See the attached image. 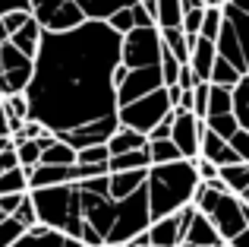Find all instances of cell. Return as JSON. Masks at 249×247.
<instances>
[{
    "mask_svg": "<svg viewBox=\"0 0 249 247\" xmlns=\"http://www.w3.org/2000/svg\"><path fill=\"white\" fill-rule=\"evenodd\" d=\"M120 41L107 22H85L73 32H44L35 54V73L25 89L29 121L54 136L82 124L114 118Z\"/></svg>",
    "mask_w": 249,
    "mask_h": 247,
    "instance_id": "obj_1",
    "label": "cell"
},
{
    "mask_svg": "<svg viewBox=\"0 0 249 247\" xmlns=\"http://www.w3.org/2000/svg\"><path fill=\"white\" fill-rule=\"evenodd\" d=\"M196 187H199V174L196 165L186 159L170 162V165H152L145 174V193H148V216L164 219L177 216L180 209L193 206Z\"/></svg>",
    "mask_w": 249,
    "mask_h": 247,
    "instance_id": "obj_2",
    "label": "cell"
},
{
    "mask_svg": "<svg viewBox=\"0 0 249 247\" xmlns=\"http://www.w3.org/2000/svg\"><path fill=\"white\" fill-rule=\"evenodd\" d=\"M32 206H35L38 225L60 231L67 238H79L85 219H82V203L76 184H60V187H44V190H29Z\"/></svg>",
    "mask_w": 249,
    "mask_h": 247,
    "instance_id": "obj_3",
    "label": "cell"
},
{
    "mask_svg": "<svg viewBox=\"0 0 249 247\" xmlns=\"http://www.w3.org/2000/svg\"><path fill=\"white\" fill-rule=\"evenodd\" d=\"M152 216H148V193L145 187L126 200H114V222L107 228L104 244H129L136 235H145Z\"/></svg>",
    "mask_w": 249,
    "mask_h": 247,
    "instance_id": "obj_4",
    "label": "cell"
},
{
    "mask_svg": "<svg viewBox=\"0 0 249 247\" xmlns=\"http://www.w3.org/2000/svg\"><path fill=\"white\" fill-rule=\"evenodd\" d=\"M170 114V102H167V92L158 89V92L145 95L139 102H129V105L117 108V124L126 130H136V133L148 136V130H155L161 121Z\"/></svg>",
    "mask_w": 249,
    "mask_h": 247,
    "instance_id": "obj_5",
    "label": "cell"
},
{
    "mask_svg": "<svg viewBox=\"0 0 249 247\" xmlns=\"http://www.w3.org/2000/svg\"><path fill=\"white\" fill-rule=\"evenodd\" d=\"M161 32L158 29H133L123 35L120 41V63L126 70H145V67H158L161 61Z\"/></svg>",
    "mask_w": 249,
    "mask_h": 247,
    "instance_id": "obj_6",
    "label": "cell"
},
{
    "mask_svg": "<svg viewBox=\"0 0 249 247\" xmlns=\"http://www.w3.org/2000/svg\"><path fill=\"white\" fill-rule=\"evenodd\" d=\"M35 73V61L25 54H19L10 41L0 44V99H10V95H25Z\"/></svg>",
    "mask_w": 249,
    "mask_h": 247,
    "instance_id": "obj_7",
    "label": "cell"
},
{
    "mask_svg": "<svg viewBox=\"0 0 249 247\" xmlns=\"http://www.w3.org/2000/svg\"><path fill=\"white\" fill-rule=\"evenodd\" d=\"M117 114L114 118H101V121H91V124H82V127L76 130H67V133H60L57 140L67 143L70 149H76V152H82V149L89 146H107V140L117 133Z\"/></svg>",
    "mask_w": 249,
    "mask_h": 247,
    "instance_id": "obj_8",
    "label": "cell"
},
{
    "mask_svg": "<svg viewBox=\"0 0 249 247\" xmlns=\"http://www.w3.org/2000/svg\"><path fill=\"white\" fill-rule=\"evenodd\" d=\"M158 89H164V82H161V70H158V67L129 70L126 80L117 86V108L129 105V102H139V99H145V95L158 92Z\"/></svg>",
    "mask_w": 249,
    "mask_h": 247,
    "instance_id": "obj_9",
    "label": "cell"
},
{
    "mask_svg": "<svg viewBox=\"0 0 249 247\" xmlns=\"http://www.w3.org/2000/svg\"><path fill=\"white\" fill-rule=\"evenodd\" d=\"M193 216H196V206H186V209H180L177 216L155 219V222L148 225V241H152V247H180L183 235H186V225L193 222Z\"/></svg>",
    "mask_w": 249,
    "mask_h": 247,
    "instance_id": "obj_10",
    "label": "cell"
},
{
    "mask_svg": "<svg viewBox=\"0 0 249 247\" xmlns=\"http://www.w3.org/2000/svg\"><path fill=\"white\" fill-rule=\"evenodd\" d=\"M199 140H202V121L196 114H174V127H170V143L180 149L186 162L199 159Z\"/></svg>",
    "mask_w": 249,
    "mask_h": 247,
    "instance_id": "obj_11",
    "label": "cell"
},
{
    "mask_svg": "<svg viewBox=\"0 0 249 247\" xmlns=\"http://www.w3.org/2000/svg\"><path fill=\"white\" fill-rule=\"evenodd\" d=\"M186 44H189V67H193L196 80L208 82L212 67H214V57H218L214 41H208V38H202V35H186Z\"/></svg>",
    "mask_w": 249,
    "mask_h": 247,
    "instance_id": "obj_12",
    "label": "cell"
},
{
    "mask_svg": "<svg viewBox=\"0 0 249 247\" xmlns=\"http://www.w3.org/2000/svg\"><path fill=\"white\" fill-rule=\"evenodd\" d=\"M199 159L212 162V165L218 168H227V165H237V152H233L231 146H227V140H221L218 133H212V130L202 124V140H199Z\"/></svg>",
    "mask_w": 249,
    "mask_h": 247,
    "instance_id": "obj_13",
    "label": "cell"
},
{
    "mask_svg": "<svg viewBox=\"0 0 249 247\" xmlns=\"http://www.w3.org/2000/svg\"><path fill=\"white\" fill-rule=\"evenodd\" d=\"M180 247H224V241H221V235L214 231V225L208 222L202 212H196L193 222L186 225V235H183Z\"/></svg>",
    "mask_w": 249,
    "mask_h": 247,
    "instance_id": "obj_14",
    "label": "cell"
},
{
    "mask_svg": "<svg viewBox=\"0 0 249 247\" xmlns=\"http://www.w3.org/2000/svg\"><path fill=\"white\" fill-rule=\"evenodd\" d=\"M214 48H218V57H224L227 63H231L237 73H249L246 70V57H243V51H240V41H237V35H233V25L224 19V25H221V35H218V41H214Z\"/></svg>",
    "mask_w": 249,
    "mask_h": 247,
    "instance_id": "obj_15",
    "label": "cell"
},
{
    "mask_svg": "<svg viewBox=\"0 0 249 247\" xmlns=\"http://www.w3.org/2000/svg\"><path fill=\"white\" fill-rule=\"evenodd\" d=\"M133 3H139V0H76V6L82 10L89 22H107L114 13L129 10Z\"/></svg>",
    "mask_w": 249,
    "mask_h": 247,
    "instance_id": "obj_16",
    "label": "cell"
},
{
    "mask_svg": "<svg viewBox=\"0 0 249 247\" xmlns=\"http://www.w3.org/2000/svg\"><path fill=\"white\" fill-rule=\"evenodd\" d=\"M145 174L148 171H120V174H107V197L110 200H126L136 190L145 187Z\"/></svg>",
    "mask_w": 249,
    "mask_h": 247,
    "instance_id": "obj_17",
    "label": "cell"
},
{
    "mask_svg": "<svg viewBox=\"0 0 249 247\" xmlns=\"http://www.w3.org/2000/svg\"><path fill=\"white\" fill-rule=\"evenodd\" d=\"M25 178H29V190L73 184V181H70V168H54V165H38V168H32V171H25Z\"/></svg>",
    "mask_w": 249,
    "mask_h": 247,
    "instance_id": "obj_18",
    "label": "cell"
},
{
    "mask_svg": "<svg viewBox=\"0 0 249 247\" xmlns=\"http://www.w3.org/2000/svg\"><path fill=\"white\" fill-rule=\"evenodd\" d=\"M85 22H89V19L82 16V10L76 6V0H67V3L48 19L44 32H73V29H79V25H85Z\"/></svg>",
    "mask_w": 249,
    "mask_h": 247,
    "instance_id": "obj_19",
    "label": "cell"
},
{
    "mask_svg": "<svg viewBox=\"0 0 249 247\" xmlns=\"http://www.w3.org/2000/svg\"><path fill=\"white\" fill-rule=\"evenodd\" d=\"M41 35H44V29L35 22V19H29V22H25L19 32H13V35H10V44L19 51V54H25V57H32V61H35L38 44H41Z\"/></svg>",
    "mask_w": 249,
    "mask_h": 247,
    "instance_id": "obj_20",
    "label": "cell"
},
{
    "mask_svg": "<svg viewBox=\"0 0 249 247\" xmlns=\"http://www.w3.org/2000/svg\"><path fill=\"white\" fill-rule=\"evenodd\" d=\"M152 159H148V146L136 149V152H123V155H110L107 159V174H120V171H148Z\"/></svg>",
    "mask_w": 249,
    "mask_h": 247,
    "instance_id": "obj_21",
    "label": "cell"
},
{
    "mask_svg": "<svg viewBox=\"0 0 249 247\" xmlns=\"http://www.w3.org/2000/svg\"><path fill=\"white\" fill-rule=\"evenodd\" d=\"M63 238L67 235L48 228V225H35V228H25V235L13 247H63Z\"/></svg>",
    "mask_w": 249,
    "mask_h": 247,
    "instance_id": "obj_22",
    "label": "cell"
},
{
    "mask_svg": "<svg viewBox=\"0 0 249 247\" xmlns=\"http://www.w3.org/2000/svg\"><path fill=\"white\" fill-rule=\"evenodd\" d=\"M218 181L227 187V193L240 197L243 190H249V165H246V162H237V165L218 168Z\"/></svg>",
    "mask_w": 249,
    "mask_h": 247,
    "instance_id": "obj_23",
    "label": "cell"
},
{
    "mask_svg": "<svg viewBox=\"0 0 249 247\" xmlns=\"http://www.w3.org/2000/svg\"><path fill=\"white\" fill-rule=\"evenodd\" d=\"M148 140L136 130H126V127H117V133L107 140V152L110 155H123V152H136V149H145Z\"/></svg>",
    "mask_w": 249,
    "mask_h": 247,
    "instance_id": "obj_24",
    "label": "cell"
},
{
    "mask_svg": "<svg viewBox=\"0 0 249 247\" xmlns=\"http://www.w3.org/2000/svg\"><path fill=\"white\" fill-rule=\"evenodd\" d=\"M224 19L233 25V35H237V41H240V51H243L246 70H249V16H243L233 3H224Z\"/></svg>",
    "mask_w": 249,
    "mask_h": 247,
    "instance_id": "obj_25",
    "label": "cell"
},
{
    "mask_svg": "<svg viewBox=\"0 0 249 247\" xmlns=\"http://www.w3.org/2000/svg\"><path fill=\"white\" fill-rule=\"evenodd\" d=\"M41 165H54V168H73V165H76V149H70L67 143H60V140L54 136V143L41 149Z\"/></svg>",
    "mask_w": 249,
    "mask_h": 247,
    "instance_id": "obj_26",
    "label": "cell"
},
{
    "mask_svg": "<svg viewBox=\"0 0 249 247\" xmlns=\"http://www.w3.org/2000/svg\"><path fill=\"white\" fill-rule=\"evenodd\" d=\"M183 22V10H180V0H155V25L161 32L164 29H180Z\"/></svg>",
    "mask_w": 249,
    "mask_h": 247,
    "instance_id": "obj_27",
    "label": "cell"
},
{
    "mask_svg": "<svg viewBox=\"0 0 249 247\" xmlns=\"http://www.w3.org/2000/svg\"><path fill=\"white\" fill-rule=\"evenodd\" d=\"M233 118H237L240 130L249 133V73L233 86Z\"/></svg>",
    "mask_w": 249,
    "mask_h": 247,
    "instance_id": "obj_28",
    "label": "cell"
},
{
    "mask_svg": "<svg viewBox=\"0 0 249 247\" xmlns=\"http://www.w3.org/2000/svg\"><path fill=\"white\" fill-rule=\"evenodd\" d=\"M231 111H233V89H221V86L208 89V114L205 118H218V114H231Z\"/></svg>",
    "mask_w": 249,
    "mask_h": 247,
    "instance_id": "obj_29",
    "label": "cell"
},
{
    "mask_svg": "<svg viewBox=\"0 0 249 247\" xmlns=\"http://www.w3.org/2000/svg\"><path fill=\"white\" fill-rule=\"evenodd\" d=\"M240 80H243V73H237V70H233L231 63L224 61V57H214L212 76H208V82H212V86H221V89H233V86H237Z\"/></svg>",
    "mask_w": 249,
    "mask_h": 247,
    "instance_id": "obj_30",
    "label": "cell"
},
{
    "mask_svg": "<svg viewBox=\"0 0 249 247\" xmlns=\"http://www.w3.org/2000/svg\"><path fill=\"white\" fill-rule=\"evenodd\" d=\"M161 41H164V48L177 57V63H189V44H186V35H183L180 29H164L161 32Z\"/></svg>",
    "mask_w": 249,
    "mask_h": 247,
    "instance_id": "obj_31",
    "label": "cell"
},
{
    "mask_svg": "<svg viewBox=\"0 0 249 247\" xmlns=\"http://www.w3.org/2000/svg\"><path fill=\"white\" fill-rule=\"evenodd\" d=\"M13 149H16V162H19L22 171H32V168L41 165V143H38V140H22L19 146H13Z\"/></svg>",
    "mask_w": 249,
    "mask_h": 247,
    "instance_id": "obj_32",
    "label": "cell"
},
{
    "mask_svg": "<svg viewBox=\"0 0 249 247\" xmlns=\"http://www.w3.org/2000/svg\"><path fill=\"white\" fill-rule=\"evenodd\" d=\"M19 193H29V178L22 168L0 174V197H19Z\"/></svg>",
    "mask_w": 249,
    "mask_h": 247,
    "instance_id": "obj_33",
    "label": "cell"
},
{
    "mask_svg": "<svg viewBox=\"0 0 249 247\" xmlns=\"http://www.w3.org/2000/svg\"><path fill=\"white\" fill-rule=\"evenodd\" d=\"M221 25H224V6H205V16H202V29L199 35L208 41H218Z\"/></svg>",
    "mask_w": 249,
    "mask_h": 247,
    "instance_id": "obj_34",
    "label": "cell"
},
{
    "mask_svg": "<svg viewBox=\"0 0 249 247\" xmlns=\"http://www.w3.org/2000/svg\"><path fill=\"white\" fill-rule=\"evenodd\" d=\"M148 159H152V165H170V162H180L183 155L170 140H158V143H148Z\"/></svg>",
    "mask_w": 249,
    "mask_h": 247,
    "instance_id": "obj_35",
    "label": "cell"
},
{
    "mask_svg": "<svg viewBox=\"0 0 249 247\" xmlns=\"http://www.w3.org/2000/svg\"><path fill=\"white\" fill-rule=\"evenodd\" d=\"M63 3H67V0H29V13H32V19H35V22L44 29V25H48V19L54 16Z\"/></svg>",
    "mask_w": 249,
    "mask_h": 247,
    "instance_id": "obj_36",
    "label": "cell"
},
{
    "mask_svg": "<svg viewBox=\"0 0 249 247\" xmlns=\"http://www.w3.org/2000/svg\"><path fill=\"white\" fill-rule=\"evenodd\" d=\"M202 124H205L212 133H218L221 140H231V136L240 130V124H237V118H233V111H231V114H218V118H205Z\"/></svg>",
    "mask_w": 249,
    "mask_h": 247,
    "instance_id": "obj_37",
    "label": "cell"
},
{
    "mask_svg": "<svg viewBox=\"0 0 249 247\" xmlns=\"http://www.w3.org/2000/svg\"><path fill=\"white\" fill-rule=\"evenodd\" d=\"M180 67L183 63H177V57L170 54L167 48H161V61H158V70H161V82L167 86H177V76H180Z\"/></svg>",
    "mask_w": 249,
    "mask_h": 247,
    "instance_id": "obj_38",
    "label": "cell"
},
{
    "mask_svg": "<svg viewBox=\"0 0 249 247\" xmlns=\"http://www.w3.org/2000/svg\"><path fill=\"white\" fill-rule=\"evenodd\" d=\"M107 159H110L107 146H89L76 152V165H107Z\"/></svg>",
    "mask_w": 249,
    "mask_h": 247,
    "instance_id": "obj_39",
    "label": "cell"
},
{
    "mask_svg": "<svg viewBox=\"0 0 249 247\" xmlns=\"http://www.w3.org/2000/svg\"><path fill=\"white\" fill-rule=\"evenodd\" d=\"M22 235H25V225L22 222H16V219L0 222V247H13Z\"/></svg>",
    "mask_w": 249,
    "mask_h": 247,
    "instance_id": "obj_40",
    "label": "cell"
},
{
    "mask_svg": "<svg viewBox=\"0 0 249 247\" xmlns=\"http://www.w3.org/2000/svg\"><path fill=\"white\" fill-rule=\"evenodd\" d=\"M208 82H199V86L193 89V114L199 121H205V114H208Z\"/></svg>",
    "mask_w": 249,
    "mask_h": 247,
    "instance_id": "obj_41",
    "label": "cell"
},
{
    "mask_svg": "<svg viewBox=\"0 0 249 247\" xmlns=\"http://www.w3.org/2000/svg\"><path fill=\"white\" fill-rule=\"evenodd\" d=\"M13 219H16V222H22L25 228H35V225H38V216H35V206H32V197H29V193L22 197V203H19V209H16V216H13Z\"/></svg>",
    "mask_w": 249,
    "mask_h": 247,
    "instance_id": "obj_42",
    "label": "cell"
},
{
    "mask_svg": "<svg viewBox=\"0 0 249 247\" xmlns=\"http://www.w3.org/2000/svg\"><path fill=\"white\" fill-rule=\"evenodd\" d=\"M227 146L237 152L240 162H246V165H249V133H246V130H237V133L227 140Z\"/></svg>",
    "mask_w": 249,
    "mask_h": 247,
    "instance_id": "obj_43",
    "label": "cell"
},
{
    "mask_svg": "<svg viewBox=\"0 0 249 247\" xmlns=\"http://www.w3.org/2000/svg\"><path fill=\"white\" fill-rule=\"evenodd\" d=\"M202 16H205V6H202V10H193V13H183L180 32H183V35H199V29H202Z\"/></svg>",
    "mask_w": 249,
    "mask_h": 247,
    "instance_id": "obj_44",
    "label": "cell"
},
{
    "mask_svg": "<svg viewBox=\"0 0 249 247\" xmlns=\"http://www.w3.org/2000/svg\"><path fill=\"white\" fill-rule=\"evenodd\" d=\"M107 25L117 32V35H126V32H133V29H136V25H133V13H129V10L114 13V16L107 19Z\"/></svg>",
    "mask_w": 249,
    "mask_h": 247,
    "instance_id": "obj_45",
    "label": "cell"
},
{
    "mask_svg": "<svg viewBox=\"0 0 249 247\" xmlns=\"http://www.w3.org/2000/svg\"><path fill=\"white\" fill-rule=\"evenodd\" d=\"M129 13H133V25L136 29H158V25H155V16L145 10V3H133Z\"/></svg>",
    "mask_w": 249,
    "mask_h": 247,
    "instance_id": "obj_46",
    "label": "cell"
},
{
    "mask_svg": "<svg viewBox=\"0 0 249 247\" xmlns=\"http://www.w3.org/2000/svg\"><path fill=\"white\" fill-rule=\"evenodd\" d=\"M32 19V13L29 10H13V13H6L3 16V29H6V35H13V32H19L25 22Z\"/></svg>",
    "mask_w": 249,
    "mask_h": 247,
    "instance_id": "obj_47",
    "label": "cell"
},
{
    "mask_svg": "<svg viewBox=\"0 0 249 247\" xmlns=\"http://www.w3.org/2000/svg\"><path fill=\"white\" fill-rule=\"evenodd\" d=\"M196 174H199V184H212V181H218V165H212V162L205 159H196Z\"/></svg>",
    "mask_w": 249,
    "mask_h": 247,
    "instance_id": "obj_48",
    "label": "cell"
},
{
    "mask_svg": "<svg viewBox=\"0 0 249 247\" xmlns=\"http://www.w3.org/2000/svg\"><path fill=\"white\" fill-rule=\"evenodd\" d=\"M170 127H174V111H170L167 118L161 121L158 127H155V130H148V136H145V140H148V143H158V140H170Z\"/></svg>",
    "mask_w": 249,
    "mask_h": 247,
    "instance_id": "obj_49",
    "label": "cell"
},
{
    "mask_svg": "<svg viewBox=\"0 0 249 247\" xmlns=\"http://www.w3.org/2000/svg\"><path fill=\"white\" fill-rule=\"evenodd\" d=\"M22 197H25V193H19V197H0V222H6V219L16 216V209H19V203H22Z\"/></svg>",
    "mask_w": 249,
    "mask_h": 247,
    "instance_id": "obj_50",
    "label": "cell"
},
{
    "mask_svg": "<svg viewBox=\"0 0 249 247\" xmlns=\"http://www.w3.org/2000/svg\"><path fill=\"white\" fill-rule=\"evenodd\" d=\"M177 86H180L183 92H193V89L199 86V80H196V73H193V67H189V63H183V67H180V76H177Z\"/></svg>",
    "mask_w": 249,
    "mask_h": 247,
    "instance_id": "obj_51",
    "label": "cell"
},
{
    "mask_svg": "<svg viewBox=\"0 0 249 247\" xmlns=\"http://www.w3.org/2000/svg\"><path fill=\"white\" fill-rule=\"evenodd\" d=\"M13 10H29V0H0V16H6Z\"/></svg>",
    "mask_w": 249,
    "mask_h": 247,
    "instance_id": "obj_52",
    "label": "cell"
},
{
    "mask_svg": "<svg viewBox=\"0 0 249 247\" xmlns=\"http://www.w3.org/2000/svg\"><path fill=\"white\" fill-rule=\"evenodd\" d=\"M0 140H10V121H6L3 102H0Z\"/></svg>",
    "mask_w": 249,
    "mask_h": 247,
    "instance_id": "obj_53",
    "label": "cell"
},
{
    "mask_svg": "<svg viewBox=\"0 0 249 247\" xmlns=\"http://www.w3.org/2000/svg\"><path fill=\"white\" fill-rule=\"evenodd\" d=\"M227 247H249V228L240 231L237 238H231V241H227Z\"/></svg>",
    "mask_w": 249,
    "mask_h": 247,
    "instance_id": "obj_54",
    "label": "cell"
},
{
    "mask_svg": "<svg viewBox=\"0 0 249 247\" xmlns=\"http://www.w3.org/2000/svg\"><path fill=\"white\" fill-rule=\"evenodd\" d=\"M123 247H152V241H148V231H145V235H136L133 241L123 244Z\"/></svg>",
    "mask_w": 249,
    "mask_h": 247,
    "instance_id": "obj_55",
    "label": "cell"
},
{
    "mask_svg": "<svg viewBox=\"0 0 249 247\" xmlns=\"http://www.w3.org/2000/svg\"><path fill=\"white\" fill-rule=\"evenodd\" d=\"M126 73H129V70H126V67H123V63H120V67L114 70V86H120V82L126 80Z\"/></svg>",
    "mask_w": 249,
    "mask_h": 247,
    "instance_id": "obj_56",
    "label": "cell"
},
{
    "mask_svg": "<svg viewBox=\"0 0 249 247\" xmlns=\"http://www.w3.org/2000/svg\"><path fill=\"white\" fill-rule=\"evenodd\" d=\"M227 3H233L240 13H243V16H249V0H227Z\"/></svg>",
    "mask_w": 249,
    "mask_h": 247,
    "instance_id": "obj_57",
    "label": "cell"
},
{
    "mask_svg": "<svg viewBox=\"0 0 249 247\" xmlns=\"http://www.w3.org/2000/svg\"><path fill=\"white\" fill-rule=\"evenodd\" d=\"M3 41H10V35H6V29H3V16H0V44Z\"/></svg>",
    "mask_w": 249,
    "mask_h": 247,
    "instance_id": "obj_58",
    "label": "cell"
},
{
    "mask_svg": "<svg viewBox=\"0 0 249 247\" xmlns=\"http://www.w3.org/2000/svg\"><path fill=\"white\" fill-rule=\"evenodd\" d=\"M6 149H13V140H0V152H6Z\"/></svg>",
    "mask_w": 249,
    "mask_h": 247,
    "instance_id": "obj_59",
    "label": "cell"
},
{
    "mask_svg": "<svg viewBox=\"0 0 249 247\" xmlns=\"http://www.w3.org/2000/svg\"><path fill=\"white\" fill-rule=\"evenodd\" d=\"M240 203H243L246 209H249V190H243V193H240Z\"/></svg>",
    "mask_w": 249,
    "mask_h": 247,
    "instance_id": "obj_60",
    "label": "cell"
},
{
    "mask_svg": "<svg viewBox=\"0 0 249 247\" xmlns=\"http://www.w3.org/2000/svg\"><path fill=\"white\" fill-rule=\"evenodd\" d=\"M224 3H227V0H208L205 6H224Z\"/></svg>",
    "mask_w": 249,
    "mask_h": 247,
    "instance_id": "obj_61",
    "label": "cell"
},
{
    "mask_svg": "<svg viewBox=\"0 0 249 247\" xmlns=\"http://www.w3.org/2000/svg\"><path fill=\"white\" fill-rule=\"evenodd\" d=\"M101 247H123V244H101Z\"/></svg>",
    "mask_w": 249,
    "mask_h": 247,
    "instance_id": "obj_62",
    "label": "cell"
},
{
    "mask_svg": "<svg viewBox=\"0 0 249 247\" xmlns=\"http://www.w3.org/2000/svg\"><path fill=\"white\" fill-rule=\"evenodd\" d=\"M139 3H148V0H139Z\"/></svg>",
    "mask_w": 249,
    "mask_h": 247,
    "instance_id": "obj_63",
    "label": "cell"
},
{
    "mask_svg": "<svg viewBox=\"0 0 249 247\" xmlns=\"http://www.w3.org/2000/svg\"><path fill=\"white\" fill-rule=\"evenodd\" d=\"M224 247H227V244H224Z\"/></svg>",
    "mask_w": 249,
    "mask_h": 247,
    "instance_id": "obj_64",
    "label": "cell"
}]
</instances>
